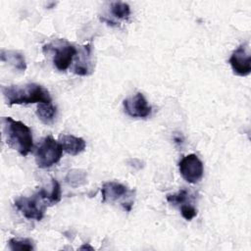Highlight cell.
Instances as JSON below:
<instances>
[{"label": "cell", "instance_id": "6da1fadb", "mask_svg": "<svg viewBox=\"0 0 251 251\" xmlns=\"http://www.w3.org/2000/svg\"><path fill=\"white\" fill-rule=\"evenodd\" d=\"M1 91L8 105L52 102L49 91L37 83L10 86L3 85L1 87Z\"/></svg>", "mask_w": 251, "mask_h": 251}, {"label": "cell", "instance_id": "7a4b0ae2", "mask_svg": "<svg viewBox=\"0 0 251 251\" xmlns=\"http://www.w3.org/2000/svg\"><path fill=\"white\" fill-rule=\"evenodd\" d=\"M1 122L7 144L22 156L28 155L33 148L31 129L24 123L11 117H3Z\"/></svg>", "mask_w": 251, "mask_h": 251}, {"label": "cell", "instance_id": "3957f363", "mask_svg": "<svg viewBox=\"0 0 251 251\" xmlns=\"http://www.w3.org/2000/svg\"><path fill=\"white\" fill-rule=\"evenodd\" d=\"M63 148L60 142L55 140L53 136L44 137L35 152V162L37 167L47 169L57 164L63 155Z\"/></svg>", "mask_w": 251, "mask_h": 251}, {"label": "cell", "instance_id": "277c9868", "mask_svg": "<svg viewBox=\"0 0 251 251\" xmlns=\"http://www.w3.org/2000/svg\"><path fill=\"white\" fill-rule=\"evenodd\" d=\"M15 207L24 215L27 220L41 221L48 202L41 197L38 191L30 197L21 196L14 202Z\"/></svg>", "mask_w": 251, "mask_h": 251}, {"label": "cell", "instance_id": "5b68a950", "mask_svg": "<svg viewBox=\"0 0 251 251\" xmlns=\"http://www.w3.org/2000/svg\"><path fill=\"white\" fill-rule=\"evenodd\" d=\"M43 48H47V50H52L54 52L53 64L60 72L66 71L77 54L76 48L64 40H58L55 46H53V44H48Z\"/></svg>", "mask_w": 251, "mask_h": 251}, {"label": "cell", "instance_id": "8992f818", "mask_svg": "<svg viewBox=\"0 0 251 251\" xmlns=\"http://www.w3.org/2000/svg\"><path fill=\"white\" fill-rule=\"evenodd\" d=\"M178 169L181 176L189 183L198 182L204 174L203 163L195 154L184 156L178 163Z\"/></svg>", "mask_w": 251, "mask_h": 251}, {"label": "cell", "instance_id": "52a82bcc", "mask_svg": "<svg viewBox=\"0 0 251 251\" xmlns=\"http://www.w3.org/2000/svg\"><path fill=\"white\" fill-rule=\"evenodd\" d=\"M233 73L240 76H246L251 72V55L247 43L241 44L231 54L228 60Z\"/></svg>", "mask_w": 251, "mask_h": 251}, {"label": "cell", "instance_id": "ba28073f", "mask_svg": "<svg viewBox=\"0 0 251 251\" xmlns=\"http://www.w3.org/2000/svg\"><path fill=\"white\" fill-rule=\"evenodd\" d=\"M124 111L131 118H147L151 115L152 108L141 92L123 101Z\"/></svg>", "mask_w": 251, "mask_h": 251}, {"label": "cell", "instance_id": "9c48e42d", "mask_svg": "<svg viewBox=\"0 0 251 251\" xmlns=\"http://www.w3.org/2000/svg\"><path fill=\"white\" fill-rule=\"evenodd\" d=\"M102 201H117L123 198L131 196L132 191L129 190L126 185L117 181H107L103 183L101 188Z\"/></svg>", "mask_w": 251, "mask_h": 251}, {"label": "cell", "instance_id": "30bf717a", "mask_svg": "<svg viewBox=\"0 0 251 251\" xmlns=\"http://www.w3.org/2000/svg\"><path fill=\"white\" fill-rule=\"evenodd\" d=\"M59 142L61 143L63 150L72 156L78 155L85 149L86 146V143L83 138L72 134L61 135Z\"/></svg>", "mask_w": 251, "mask_h": 251}, {"label": "cell", "instance_id": "8fae6325", "mask_svg": "<svg viewBox=\"0 0 251 251\" xmlns=\"http://www.w3.org/2000/svg\"><path fill=\"white\" fill-rule=\"evenodd\" d=\"M92 72L91 67V45L86 44L82 47L81 54L76 60L74 73L78 75H87Z\"/></svg>", "mask_w": 251, "mask_h": 251}, {"label": "cell", "instance_id": "7c38bea8", "mask_svg": "<svg viewBox=\"0 0 251 251\" xmlns=\"http://www.w3.org/2000/svg\"><path fill=\"white\" fill-rule=\"evenodd\" d=\"M57 115L56 107L50 103H39L36 110V116L45 125H51Z\"/></svg>", "mask_w": 251, "mask_h": 251}, {"label": "cell", "instance_id": "4fadbf2b", "mask_svg": "<svg viewBox=\"0 0 251 251\" xmlns=\"http://www.w3.org/2000/svg\"><path fill=\"white\" fill-rule=\"evenodd\" d=\"M1 60L3 62H7V63L11 64L14 68H16L17 70H19L21 72H25L26 69L25 57L17 51L2 50L1 51Z\"/></svg>", "mask_w": 251, "mask_h": 251}, {"label": "cell", "instance_id": "5bb4252c", "mask_svg": "<svg viewBox=\"0 0 251 251\" xmlns=\"http://www.w3.org/2000/svg\"><path fill=\"white\" fill-rule=\"evenodd\" d=\"M38 193L44 198L49 205H54L61 200V187L58 180L54 177L51 178V190L47 191L44 188L38 190Z\"/></svg>", "mask_w": 251, "mask_h": 251}, {"label": "cell", "instance_id": "9a60e30c", "mask_svg": "<svg viewBox=\"0 0 251 251\" xmlns=\"http://www.w3.org/2000/svg\"><path fill=\"white\" fill-rule=\"evenodd\" d=\"M112 15L120 20H127L130 15V8L125 2H113L111 4Z\"/></svg>", "mask_w": 251, "mask_h": 251}, {"label": "cell", "instance_id": "2e32d148", "mask_svg": "<svg viewBox=\"0 0 251 251\" xmlns=\"http://www.w3.org/2000/svg\"><path fill=\"white\" fill-rule=\"evenodd\" d=\"M9 247L11 250H33V241L28 238L24 239H16L11 238L9 240Z\"/></svg>", "mask_w": 251, "mask_h": 251}, {"label": "cell", "instance_id": "e0dca14e", "mask_svg": "<svg viewBox=\"0 0 251 251\" xmlns=\"http://www.w3.org/2000/svg\"><path fill=\"white\" fill-rule=\"evenodd\" d=\"M187 200H189V194L186 189H180L176 194L167 195V201L174 206H181L187 203Z\"/></svg>", "mask_w": 251, "mask_h": 251}, {"label": "cell", "instance_id": "ac0fdd59", "mask_svg": "<svg viewBox=\"0 0 251 251\" xmlns=\"http://www.w3.org/2000/svg\"><path fill=\"white\" fill-rule=\"evenodd\" d=\"M181 216L186 220V221H191L193 218L196 217L197 215V210L195 207L190 204V203H185L181 206H179Z\"/></svg>", "mask_w": 251, "mask_h": 251}, {"label": "cell", "instance_id": "d6986e66", "mask_svg": "<svg viewBox=\"0 0 251 251\" xmlns=\"http://www.w3.org/2000/svg\"><path fill=\"white\" fill-rule=\"evenodd\" d=\"M66 179H67V182H68L69 184L73 185L74 181H77V180H83V181H85V174H84V173L81 174V173H79V171H77V170H73V171L69 172V174H68Z\"/></svg>", "mask_w": 251, "mask_h": 251}]
</instances>
